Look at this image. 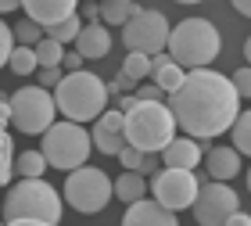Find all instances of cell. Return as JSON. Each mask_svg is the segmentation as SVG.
<instances>
[{
  "label": "cell",
  "instance_id": "6da1fadb",
  "mask_svg": "<svg viewBox=\"0 0 251 226\" xmlns=\"http://www.w3.org/2000/svg\"><path fill=\"white\" fill-rule=\"evenodd\" d=\"M169 111L187 137L208 140L233 129L237 115H241V97H237L230 75L215 69H198L187 72L176 94H169Z\"/></svg>",
  "mask_w": 251,
  "mask_h": 226
},
{
  "label": "cell",
  "instance_id": "7a4b0ae2",
  "mask_svg": "<svg viewBox=\"0 0 251 226\" xmlns=\"http://www.w3.org/2000/svg\"><path fill=\"white\" fill-rule=\"evenodd\" d=\"M108 83L97 72H65V79L54 86V104L58 115H65L68 122H97L108 111Z\"/></svg>",
  "mask_w": 251,
  "mask_h": 226
},
{
  "label": "cell",
  "instance_id": "3957f363",
  "mask_svg": "<svg viewBox=\"0 0 251 226\" xmlns=\"http://www.w3.org/2000/svg\"><path fill=\"white\" fill-rule=\"evenodd\" d=\"M165 50H169V58H173L179 69L198 72V69H208V65L219 58L223 36H219V29H215L208 18H183L179 25H173V32H169V47Z\"/></svg>",
  "mask_w": 251,
  "mask_h": 226
},
{
  "label": "cell",
  "instance_id": "277c9868",
  "mask_svg": "<svg viewBox=\"0 0 251 226\" xmlns=\"http://www.w3.org/2000/svg\"><path fill=\"white\" fill-rule=\"evenodd\" d=\"M176 137V119L165 100H136L126 111V144L140 154H162Z\"/></svg>",
  "mask_w": 251,
  "mask_h": 226
},
{
  "label": "cell",
  "instance_id": "5b68a950",
  "mask_svg": "<svg viewBox=\"0 0 251 226\" xmlns=\"http://www.w3.org/2000/svg\"><path fill=\"white\" fill-rule=\"evenodd\" d=\"M61 208H65V198L47 179H18V183L7 190V198H0V216H4V223L40 219V223L58 226Z\"/></svg>",
  "mask_w": 251,
  "mask_h": 226
},
{
  "label": "cell",
  "instance_id": "8992f818",
  "mask_svg": "<svg viewBox=\"0 0 251 226\" xmlns=\"http://www.w3.org/2000/svg\"><path fill=\"white\" fill-rule=\"evenodd\" d=\"M43 158H47L50 169H61V173H75V169L86 165L90 151H94V140L90 133L79 126V122H54V126L43 133Z\"/></svg>",
  "mask_w": 251,
  "mask_h": 226
},
{
  "label": "cell",
  "instance_id": "52a82bcc",
  "mask_svg": "<svg viewBox=\"0 0 251 226\" xmlns=\"http://www.w3.org/2000/svg\"><path fill=\"white\" fill-rule=\"evenodd\" d=\"M11 108V126L18 133H47L54 122H58V104H54V94L43 86H18L15 94L7 97Z\"/></svg>",
  "mask_w": 251,
  "mask_h": 226
},
{
  "label": "cell",
  "instance_id": "ba28073f",
  "mask_svg": "<svg viewBox=\"0 0 251 226\" xmlns=\"http://www.w3.org/2000/svg\"><path fill=\"white\" fill-rule=\"evenodd\" d=\"M65 201L68 208L83 212V216H97V212H104L111 205V198H115V190H111V179L108 173H100L94 165H83L75 169V173L65 176Z\"/></svg>",
  "mask_w": 251,
  "mask_h": 226
},
{
  "label": "cell",
  "instance_id": "9c48e42d",
  "mask_svg": "<svg viewBox=\"0 0 251 226\" xmlns=\"http://www.w3.org/2000/svg\"><path fill=\"white\" fill-rule=\"evenodd\" d=\"M169 32H173V25H169V18L162 15V11L140 7L122 25V43H126V50L147 54V58H151V54H162L169 47Z\"/></svg>",
  "mask_w": 251,
  "mask_h": 226
},
{
  "label": "cell",
  "instance_id": "30bf717a",
  "mask_svg": "<svg viewBox=\"0 0 251 226\" xmlns=\"http://www.w3.org/2000/svg\"><path fill=\"white\" fill-rule=\"evenodd\" d=\"M190 208H194V219H198V226H226V223H230V216H237V212H241V198L233 194L230 183L204 179Z\"/></svg>",
  "mask_w": 251,
  "mask_h": 226
},
{
  "label": "cell",
  "instance_id": "8fae6325",
  "mask_svg": "<svg viewBox=\"0 0 251 226\" xmlns=\"http://www.w3.org/2000/svg\"><path fill=\"white\" fill-rule=\"evenodd\" d=\"M151 190H154V201L169 212H183L194 205L201 190V179L190 173V169H158L154 179H151Z\"/></svg>",
  "mask_w": 251,
  "mask_h": 226
},
{
  "label": "cell",
  "instance_id": "7c38bea8",
  "mask_svg": "<svg viewBox=\"0 0 251 226\" xmlns=\"http://www.w3.org/2000/svg\"><path fill=\"white\" fill-rule=\"evenodd\" d=\"M90 140H94V148L100 154H115L126 148V115L115 108V111H104L97 122H94V133H90Z\"/></svg>",
  "mask_w": 251,
  "mask_h": 226
},
{
  "label": "cell",
  "instance_id": "4fadbf2b",
  "mask_svg": "<svg viewBox=\"0 0 251 226\" xmlns=\"http://www.w3.org/2000/svg\"><path fill=\"white\" fill-rule=\"evenodd\" d=\"M122 226H179V223H176V212L162 208L154 198H144V201L126 208Z\"/></svg>",
  "mask_w": 251,
  "mask_h": 226
},
{
  "label": "cell",
  "instance_id": "5bb4252c",
  "mask_svg": "<svg viewBox=\"0 0 251 226\" xmlns=\"http://www.w3.org/2000/svg\"><path fill=\"white\" fill-rule=\"evenodd\" d=\"M22 7H25V15L36 22V25H54V22H65L75 15L79 0H22Z\"/></svg>",
  "mask_w": 251,
  "mask_h": 226
},
{
  "label": "cell",
  "instance_id": "9a60e30c",
  "mask_svg": "<svg viewBox=\"0 0 251 226\" xmlns=\"http://www.w3.org/2000/svg\"><path fill=\"white\" fill-rule=\"evenodd\" d=\"M204 158V151H201V144L194 140V137H173L169 140V148L162 151V162H165V169H198V162Z\"/></svg>",
  "mask_w": 251,
  "mask_h": 226
},
{
  "label": "cell",
  "instance_id": "2e32d148",
  "mask_svg": "<svg viewBox=\"0 0 251 226\" xmlns=\"http://www.w3.org/2000/svg\"><path fill=\"white\" fill-rule=\"evenodd\" d=\"M108 50H111L108 25H97V22L83 25V32H79V40H75V54H79V58H83V61H100Z\"/></svg>",
  "mask_w": 251,
  "mask_h": 226
},
{
  "label": "cell",
  "instance_id": "e0dca14e",
  "mask_svg": "<svg viewBox=\"0 0 251 226\" xmlns=\"http://www.w3.org/2000/svg\"><path fill=\"white\" fill-rule=\"evenodd\" d=\"M204 165H208V179L226 183L241 173V154H237V148H212L204 154Z\"/></svg>",
  "mask_w": 251,
  "mask_h": 226
},
{
  "label": "cell",
  "instance_id": "ac0fdd59",
  "mask_svg": "<svg viewBox=\"0 0 251 226\" xmlns=\"http://www.w3.org/2000/svg\"><path fill=\"white\" fill-rule=\"evenodd\" d=\"M151 75H154V86L162 90V94H176V90L183 86V79H187V72L179 69V65L169 58V54H154Z\"/></svg>",
  "mask_w": 251,
  "mask_h": 226
},
{
  "label": "cell",
  "instance_id": "d6986e66",
  "mask_svg": "<svg viewBox=\"0 0 251 226\" xmlns=\"http://www.w3.org/2000/svg\"><path fill=\"white\" fill-rule=\"evenodd\" d=\"M111 190H115V198L126 201V205H136V201H144L147 194V179L140 173H122L111 179Z\"/></svg>",
  "mask_w": 251,
  "mask_h": 226
},
{
  "label": "cell",
  "instance_id": "ffe728a7",
  "mask_svg": "<svg viewBox=\"0 0 251 226\" xmlns=\"http://www.w3.org/2000/svg\"><path fill=\"white\" fill-rule=\"evenodd\" d=\"M83 25H86V22L79 18V15H72V18H65V22H54V25H47V29H43V36L54 40V43H61V47H68V43L79 40Z\"/></svg>",
  "mask_w": 251,
  "mask_h": 226
},
{
  "label": "cell",
  "instance_id": "44dd1931",
  "mask_svg": "<svg viewBox=\"0 0 251 226\" xmlns=\"http://www.w3.org/2000/svg\"><path fill=\"white\" fill-rule=\"evenodd\" d=\"M136 11H140L136 0H104V4H100V22H108V25H126Z\"/></svg>",
  "mask_w": 251,
  "mask_h": 226
},
{
  "label": "cell",
  "instance_id": "7402d4cb",
  "mask_svg": "<svg viewBox=\"0 0 251 226\" xmlns=\"http://www.w3.org/2000/svg\"><path fill=\"white\" fill-rule=\"evenodd\" d=\"M15 173L22 179H43V173H47V158H43V151H22L15 158Z\"/></svg>",
  "mask_w": 251,
  "mask_h": 226
},
{
  "label": "cell",
  "instance_id": "603a6c76",
  "mask_svg": "<svg viewBox=\"0 0 251 226\" xmlns=\"http://www.w3.org/2000/svg\"><path fill=\"white\" fill-rule=\"evenodd\" d=\"M7 69L15 72V75H32L40 69V61H36V50L32 47H18L15 43V50H11V61H7Z\"/></svg>",
  "mask_w": 251,
  "mask_h": 226
},
{
  "label": "cell",
  "instance_id": "cb8c5ba5",
  "mask_svg": "<svg viewBox=\"0 0 251 226\" xmlns=\"http://www.w3.org/2000/svg\"><path fill=\"white\" fill-rule=\"evenodd\" d=\"M230 137H233V148H237V154H248V158H251V108L237 115L233 129H230Z\"/></svg>",
  "mask_w": 251,
  "mask_h": 226
},
{
  "label": "cell",
  "instance_id": "d4e9b609",
  "mask_svg": "<svg viewBox=\"0 0 251 226\" xmlns=\"http://www.w3.org/2000/svg\"><path fill=\"white\" fill-rule=\"evenodd\" d=\"M32 50H36L40 69H61V58H65V47H61V43H54V40H47V36H43V40H40Z\"/></svg>",
  "mask_w": 251,
  "mask_h": 226
},
{
  "label": "cell",
  "instance_id": "484cf974",
  "mask_svg": "<svg viewBox=\"0 0 251 226\" xmlns=\"http://www.w3.org/2000/svg\"><path fill=\"white\" fill-rule=\"evenodd\" d=\"M122 75H129L133 83H140V79L151 75V58L147 54H133V50H126V61H122Z\"/></svg>",
  "mask_w": 251,
  "mask_h": 226
},
{
  "label": "cell",
  "instance_id": "4316f807",
  "mask_svg": "<svg viewBox=\"0 0 251 226\" xmlns=\"http://www.w3.org/2000/svg\"><path fill=\"white\" fill-rule=\"evenodd\" d=\"M11 32H15L18 47H36V43L43 40V25H36L32 18H22L18 25H11Z\"/></svg>",
  "mask_w": 251,
  "mask_h": 226
},
{
  "label": "cell",
  "instance_id": "83f0119b",
  "mask_svg": "<svg viewBox=\"0 0 251 226\" xmlns=\"http://www.w3.org/2000/svg\"><path fill=\"white\" fill-rule=\"evenodd\" d=\"M11 50H15V32H11V25L0 18V69L11 61Z\"/></svg>",
  "mask_w": 251,
  "mask_h": 226
},
{
  "label": "cell",
  "instance_id": "f1b7e54d",
  "mask_svg": "<svg viewBox=\"0 0 251 226\" xmlns=\"http://www.w3.org/2000/svg\"><path fill=\"white\" fill-rule=\"evenodd\" d=\"M230 79H233V90H237V97H248V100H251V65L237 69Z\"/></svg>",
  "mask_w": 251,
  "mask_h": 226
},
{
  "label": "cell",
  "instance_id": "f546056e",
  "mask_svg": "<svg viewBox=\"0 0 251 226\" xmlns=\"http://www.w3.org/2000/svg\"><path fill=\"white\" fill-rule=\"evenodd\" d=\"M140 151L136 148H129V144H126V148L119 151V162H122V173H136V169H140Z\"/></svg>",
  "mask_w": 251,
  "mask_h": 226
},
{
  "label": "cell",
  "instance_id": "4dcf8cb0",
  "mask_svg": "<svg viewBox=\"0 0 251 226\" xmlns=\"http://www.w3.org/2000/svg\"><path fill=\"white\" fill-rule=\"evenodd\" d=\"M133 86H136V83H133V79L119 72V75H115V79H111V83H108V94H122V97H126V94H129V90H133Z\"/></svg>",
  "mask_w": 251,
  "mask_h": 226
},
{
  "label": "cell",
  "instance_id": "1f68e13d",
  "mask_svg": "<svg viewBox=\"0 0 251 226\" xmlns=\"http://www.w3.org/2000/svg\"><path fill=\"white\" fill-rule=\"evenodd\" d=\"M61 79H65V72H61V69H40V86H43V90L58 86Z\"/></svg>",
  "mask_w": 251,
  "mask_h": 226
},
{
  "label": "cell",
  "instance_id": "d6a6232c",
  "mask_svg": "<svg viewBox=\"0 0 251 226\" xmlns=\"http://www.w3.org/2000/svg\"><path fill=\"white\" fill-rule=\"evenodd\" d=\"M136 100H162V90L154 83H140L136 86Z\"/></svg>",
  "mask_w": 251,
  "mask_h": 226
},
{
  "label": "cell",
  "instance_id": "836d02e7",
  "mask_svg": "<svg viewBox=\"0 0 251 226\" xmlns=\"http://www.w3.org/2000/svg\"><path fill=\"white\" fill-rule=\"evenodd\" d=\"M61 69H68V72H83V58H79L75 50H72V54L65 50V58H61Z\"/></svg>",
  "mask_w": 251,
  "mask_h": 226
},
{
  "label": "cell",
  "instance_id": "e575fe53",
  "mask_svg": "<svg viewBox=\"0 0 251 226\" xmlns=\"http://www.w3.org/2000/svg\"><path fill=\"white\" fill-rule=\"evenodd\" d=\"M154 169H158V154H144L136 173H140V176H154Z\"/></svg>",
  "mask_w": 251,
  "mask_h": 226
},
{
  "label": "cell",
  "instance_id": "d590c367",
  "mask_svg": "<svg viewBox=\"0 0 251 226\" xmlns=\"http://www.w3.org/2000/svg\"><path fill=\"white\" fill-rule=\"evenodd\" d=\"M79 18H86V25H90V22L100 18V7L97 4H83V15H79Z\"/></svg>",
  "mask_w": 251,
  "mask_h": 226
},
{
  "label": "cell",
  "instance_id": "8d00e7d4",
  "mask_svg": "<svg viewBox=\"0 0 251 226\" xmlns=\"http://www.w3.org/2000/svg\"><path fill=\"white\" fill-rule=\"evenodd\" d=\"M226 226H251V216H248V212L241 208L237 216H230V223H226Z\"/></svg>",
  "mask_w": 251,
  "mask_h": 226
},
{
  "label": "cell",
  "instance_id": "74e56055",
  "mask_svg": "<svg viewBox=\"0 0 251 226\" xmlns=\"http://www.w3.org/2000/svg\"><path fill=\"white\" fill-rule=\"evenodd\" d=\"M233 4V11H241L244 18H251V0H230Z\"/></svg>",
  "mask_w": 251,
  "mask_h": 226
},
{
  "label": "cell",
  "instance_id": "f35d334b",
  "mask_svg": "<svg viewBox=\"0 0 251 226\" xmlns=\"http://www.w3.org/2000/svg\"><path fill=\"white\" fill-rule=\"evenodd\" d=\"M4 226H50V223H40V219H15V223H4Z\"/></svg>",
  "mask_w": 251,
  "mask_h": 226
},
{
  "label": "cell",
  "instance_id": "ab89813d",
  "mask_svg": "<svg viewBox=\"0 0 251 226\" xmlns=\"http://www.w3.org/2000/svg\"><path fill=\"white\" fill-rule=\"evenodd\" d=\"M22 7V0H0V15H7V11H15Z\"/></svg>",
  "mask_w": 251,
  "mask_h": 226
},
{
  "label": "cell",
  "instance_id": "60d3db41",
  "mask_svg": "<svg viewBox=\"0 0 251 226\" xmlns=\"http://www.w3.org/2000/svg\"><path fill=\"white\" fill-rule=\"evenodd\" d=\"M244 61H248V65H251V36H248V40H244Z\"/></svg>",
  "mask_w": 251,
  "mask_h": 226
},
{
  "label": "cell",
  "instance_id": "b9f144b4",
  "mask_svg": "<svg viewBox=\"0 0 251 226\" xmlns=\"http://www.w3.org/2000/svg\"><path fill=\"white\" fill-rule=\"evenodd\" d=\"M176 4H201V0H176Z\"/></svg>",
  "mask_w": 251,
  "mask_h": 226
},
{
  "label": "cell",
  "instance_id": "7bdbcfd3",
  "mask_svg": "<svg viewBox=\"0 0 251 226\" xmlns=\"http://www.w3.org/2000/svg\"><path fill=\"white\" fill-rule=\"evenodd\" d=\"M248 190H251V169H248Z\"/></svg>",
  "mask_w": 251,
  "mask_h": 226
},
{
  "label": "cell",
  "instance_id": "ee69618b",
  "mask_svg": "<svg viewBox=\"0 0 251 226\" xmlns=\"http://www.w3.org/2000/svg\"><path fill=\"white\" fill-rule=\"evenodd\" d=\"M0 226H4V223H0Z\"/></svg>",
  "mask_w": 251,
  "mask_h": 226
}]
</instances>
